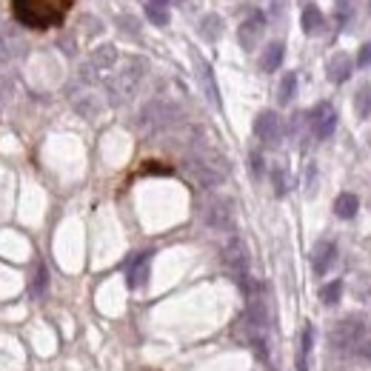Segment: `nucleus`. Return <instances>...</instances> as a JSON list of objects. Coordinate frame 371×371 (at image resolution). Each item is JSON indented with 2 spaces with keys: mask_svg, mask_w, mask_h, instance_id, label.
<instances>
[{
  "mask_svg": "<svg viewBox=\"0 0 371 371\" xmlns=\"http://www.w3.org/2000/svg\"><path fill=\"white\" fill-rule=\"evenodd\" d=\"M74 3L77 0H12V14L21 26L46 32L61 26Z\"/></svg>",
  "mask_w": 371,
  "mask_h": 371,
  "instance_id": "obj_1",
  "label": "nucleus"
},
{
  "mask_svg": "<svg viewBox=\"0 0 371 371\" xmlns=\"http://www.w3.org/2000/svg\"><path fill=\"white\" fill-rule=\"evenodd\" d=\"M143 74H146V63H143V61H138V57H134V61H129V63L123 66V72L114 74L112 81H109V97H112V103H126V100H131V94L138 92Z\"/></svg>",
  "mask_w": 371,
  "mask_h": 371,
  "instance_id": "obj_2",
  "label": "nucleus"
},
{
  "mask_svg": "<svg viewBox=\"0 0 371 371\" xmlns=\"http://www.w3.org/2000/svg\"><path fill=\"white\" fill-rule=\"evenodd\" d=\"M365 337V323L360 317H343L335 326L328 328V343L331 348H340V351H351L357 348Z\"/></svg>",
  "mask_w": 371,
  "mask_h": 371,
  "instance_id": "obj_3",
  "label": "nucleus"
},
{
  "mask_svg": "<svg viewBox=\"0 0 371 371\" xmlns=\"http://www.w3.org/2000/svg\"><path fill=\"white\" fill-rule=\"evenodd\" d=\"M306 120H308V131L315 134L317 140H328L337 129V109L323 100L306 114Z\"/></svg>",
  "mask_w": 371,
  "mask_h": 371,
  "instance_id": "obj_4",
  "label": "nucleus"
},
{
  "mask_svg": "<svg viewBox=\"0 0 371 371\" xmlns=\"http://www.w3.org/2000/svg\"><path fill=\"white\" fill-rule=\"evenodd\" d=\"M255 134H257V140L266 143L268 149L280 146V140H283V120H280V114L271 112V109L260 112L255 117Z\"/></svg>",
  "mask_w": 371,
  "mask_h": 371,
  "instance_id": "obj_5",
  "label": "nucleus"
},
{
  "mask_svg": "<svg viewBox=\"0 0 371 371\" xmlns=\"http://www.w3.org/2000/svg\"><path fill=\"white\" fill-rule=\"evenodd\" d=\"M174 120H178V109H174L171 103H149L143 112H140V126L146 131H163L166 126H171Z\"/></svg>",
  "mask_w": 371,
  "mask_h": 371,
  "instance_id": "obj_6",
  "label": "nucleus"
},
{
  "mask_svg": "<svg viewBox=\"0 0 371 371\" xmlns=\"http://www.w3.org/2000/svg\"><path fill=\"white\" fill-rule=\"evenodd\" d=\"M223 266L231 271L234 277H246L248 275V251H246V243L240 237H231L223 246Z\"/></svg>",
  "mask_w": 371,
  "mask_h": 371,
  "instance_id": "obj_7",
  "label": "nucleus"
},
{
  "mask_svg": "<svg viewBox=\"0 0 371 371\" xmlns=\"http://www.w3.org/2000/svg\"><path fill=\"white\" fill-rule=\"evenodd\" d=\"M206 223L218 231H231L234 229V206L229 198H214L206 206Z\"/></svg>",
  "mask_w": 371,
  "mask_h": 371,
  "instance_id": "obj_8",
  "label": "nucleus"
},
{
  "mask_svg": "<svg viewBox=\"0 0 371 371\" xmlns=\"http://www.w3.org/2000/svg\"><path fill=\"white\" fill-rule=\"evenodd\" d=\"M263 29H266V17H263V12L248 14L246 21L240 23V29H237V41H240V46H243L246 52L257 49L260 37H263Z\"/></svg>",
  "mask_w": 371,
  "mask_h": 371,
  "instance_id": "obj_9",
  "label": "nucleus"
},
{
  "mask_svg": "<svg viewBox=\"0 0 371 371\" xmlns=\"http://www.w3.org/2000/svg\"><path fill=\"white\" fill-rule=\"evenodd\" d=\"M335 260H337V243L320 240L311 248V268H315V275H326V271L335 266Z\"/></svg>",
  "mask_w": 371,
  "mask_h": 371,
  "instance_id": "obj_10",
  "label": "nucleus"
},
{
  "mask_svg": "<svg viewBox=\"0 0 371 371\" xmlns=\"http://www.w3.org/2000/svg\"><path fill=\"white\" fill-rule=\"evenodd\" d=\"M149 263H151V251H143V255H134L126 266V280L129 288H140L149 283Z\"/></svg>",
  "mask_w": 371,
  "mask_h": 371,
  "instance_id": "obj_11",
  "label": "nucleus"
},
{
  "mask_svg": "<svg viewBox=\"0 0 371 371\" xmlns=\"http://www.w3.org/2000/svg\"><path fill=\"white\" fill-rule=\"evenodd\" d=\"M189 171H191V178L198 180L200 186H206V189L223 183V171H220V169H214L209 160H200V158L189 160Z\"/></svg>",
  "mask_w": 371,
  "mask_h": 371,
  "instance_id": "obj_12",
  "label": "nucleus"
},
{
  "mask_svg": "<svg viewBox=\"0 0 371 371\" xmlns=\"http://www.w3.org/2000/svg\"><path fill=\"white\" fill-rule=\"evenodd\" d=\"M114 61H117V49H114V46H100V49H94L92 57H89V66L83 69V77H89V81H92V74L106 72L109 66H114Z\"/></svg>",
  "mask_w": 371,
  "mask_h": 371,
  "instance_id": "obj_13",
  "label": "nucleus"
},
{
  "mask_svg": "<svg viewBox=\"0 0 371 371\" xmlns=\"http://www.w3.org/2000/svg\"><path fill=\"white\" fill-rule=\"evenodd\" d=\"M351 69H354V63H351V57L346 52H337L331 61L326 63V74L331 83H346L351 77Z\"/></svg>",
  "mask_w": 371,
  "mask_h": 371,
  "instance_id": "obj_14",
  "label": "nucleus"
},
{
  "mask_svg": "<svg viewBox=\"0 0 371 371\" xmlns=\"http://www.w3.org/2000/svg\"><path fill=\"white\" fill-rule=\"evenodd\" d=\"M243 317L251 323V326H257L260 331L268 328V306L260 300V297H248V306L243 311Z\"/></svg>",
  "mask_w": 371,
  "mask_h": 371,
  "instance_id": "obj_15",
  "label": "nucleus"
},
{
  "mask_svg": "<svg viewBox=\"0 0 371 371\" xmlns=\"http://www.w3.org/2000/svg\"><path fill=\"white\" fill-rule=\"evenodd\" d=\"M300 26H303L306 34H320L326 29V17H323V12L315 3H306L303 6V17H300Z\"/></svg>",
  "mask_w": 371,
  "mask_h": 371,
  "instance_id": "obj_16",
  "label": "nucleus"
},
{
  "mask_svg": "<svg viewBox=\"0 0 371 371\" xmlns=\"http://www.w3.org/2000/svg\"><path fill=\"white\" fill-rule=\"evenodd\" d=\"M283 54H286V46H283L280 41L268 43V46L263 49V54H260V69H263V72H275V69H280Z\"/></svg>",
  "mask_w": 371,
  "mask_h": 371,
  "instance_id": "obj_17",
  "label": "nucleus"
},
{
  "mask_svg": "<svg viewBox=\"0 0 371 371\" xmlns=\"http://www.w3.org/2000/svg\"><path fill=\"white\" fill-rule=\"evenodd\" d=\"M198 63V74H200V83H203V89H206V94H209V100L214 103V106H220V94H218V83H214V74H211V66L206 63V61H194Z\"/></svg>",
  "mask_w": 371,
  "mask_h": 371,
  "instance_id": "obj_18",
  "label": "nucleus"
},
{
  "mask_svg": "<svg viewBox=\"0 0 371 371\" xmlns=\"http://www.w3.org/2000/svg\"><path fill=\"white\" fill-rule=\"evenodd\" d=\"M357 209H360V200H357V194H351V191H343L340 198L335 200V214H337V218H343V220L354 218Z\"/></svg>",
  "mask_w": 371,
  "mask_h": 371,
  "instance_id": "obj_19",
  "label": "nucleus"
},
{
  "mask_svg": "<svg viewBox=\"0 0 371 371\" xmlns=\"http://www.w3.org/2000/svg\"><path fill=\"white\" fill-rule=\"evenodd\" d=\"M354 112H357L360 120H368L371 117V83H363L354 92Z\"/></svg>",
  "mask_w": 371,
  "mask_h": 371,
  "instance_id": "obj_20",
  "label": "nucleus"
},
{
  "mask_svg": "<svg viewBox=\"0 0 371 371\" xmlns=\"http://www.w3.org/2000/svg\"><path fill=\"white\" fill-rule=\"evenodd\" d=\"M200 32H203V37L206 41H218L220 37V32H223V17H218V14H206L203 21H200Z\"/></svg>",
  "mask_w": 371,
  "mask_h": 371,
  "instance_id": "obj_21",
  "label": "nucleus"
},
{
  "mask_svg": "<svg viewBox=\"0 0 371 371\" xmlns=\"http://www.w3.org/2000/svg\"><path fill=\"white\" fill-rule=\"evenodd\" d=\"M295 92H297V74H295V72H286V74H283V81H280V89H277V100H280L283 106L291 103Z\"/></svg>",
  "mask_w": 371,
  "mask_h": 371,
  "instance_id": "obj_22",
  "label": "nucleus"
},
{
  "mask_svg": "<svg viewBox=\"0 0 371 371\" xmlns=\"http://www.w3.org/2000/svg\"><path fill=\"white\" fill-rule=\"evenodd\" d=\"M46 288H49V268L43 263H37L34 266V277H32V295L41 297V295H46Z\"/></svg>",
  "mask_w": 371,
  "mask_h": 371,
  "instance_id": "obj_23",
  "label": "nucleus"
},
{
  "mask_svg": "<svg viewBox=\"0 0 371 371\" xmlns=\"http://www.w3.org/2000/svg\"><path fill=\"white\" fill-rule=\"evenodd\" d=\"M146 17H149V23H154V26H166V23H169V9H166V3H158V0H151V3L146 6Z\"/></svg>",
  "mask_w": 371,
  "mask_h": 371,
  "instance_id": "obj_24",
  "label": "nucleus"
},
{
  "mask_svg": "<svg viewBox=\"0 0 371 371\" xmlns=\"http://www.w3.org/2000/svg\"><path fill=\"white\" fill-rule=\"evenodd\" d=\"M340 297H343V283H340V280H331V283H326V286L320 288V300H323L326 306H337Z\"/></svg>",
  "mask_w": 371,
  "mask_h": 371,
  "instance_id": "obj_25",
  "label": "nucleus"
},
{
  "mask_svg": "<svg viewBox=\"0 0 371 371\" xmlns=\"http://www.w3.org/2000/svg\"><path fill=\"white\" fill-rule=\"evenodd\" d=\"M311 340H315V326H306L300 335V360H297V371H306V357L311 351Z\"/></svg>",
  "mask_w": 371,
  "mask_h": 371,
  "instance_id": "obj_26",
  "label": "nucleus"
},
{
  "mask_svg": "<svg viewBox=\"0 0 371 371\" xmlns=\"http://www.w3.org/2000/svg\"><path fill=\"white\" fill-rule=\"evenodd\" d=\"M248 160H251V174H255V178L260 180V178H263V171H266L263 154H260V151H251V158H248Z\"/></svg>",
  "mask_w": 371,
  "mask_h": 371,
  "instance_id": "obj_27",
  "label": "nucleus"
},
{
  "mask_svg": "<svg viewBox=\"0 0 371 371\" xmlns=\"http://www.w3.org/2000/svg\"><path fill=\"white\" fill-rule=\"evenodd\" d=\"M351 12H354V0H337V17H340V23L348 21Z\"/></svg>",
  "mask_w": 371,
  "mask_h": 371,
  "instance_id": "obj_28",
  "label": "nucleus"
},
{
  "mask_svg": "<svg viewBox=\"0 0 371 371\" xmlns=\"http://www.w3.org/2000/svg\"><path fill=\"white\" fill-rule=\"evenodd\" d=\"M271 180H275V191H277V194H286V171H283L280 166L271 171Z\"/></svg>",
  "mask_w": 371,
  "mask_h": 371,
  "instance_id": "obj_29",
  "label": "nucleus"
},
{
  "mask_svg": "<svg viewBox=\"0 0 371 371\" xmlns=\"http://www.w3.org/2000/svg\"><path fill=\"white\" fill-rule=\"evenodd\" d=\"M357 66H360V69H365V66H371V43H365V46H360V52H357Z\"/></svg>",
  "mask_w": 371,
  "mask_h": 371,
  "instance_id": "obj_30",
  "label": "nucleus"
},
{
  "mask_svg": "<svg viewBox=\"0 0 371 371\" xmlns=\"http://www.w3.org/2000/svg\"><path fill=\"white\" fill-rule=\"evenodd\" d=\"M354 351H357V357H363L365 363H371V337L365 335V337H363V343H360Z\"/></svg>",
  "mask_w": 371,
  "mask_h": 371,
  "instance_id": "obj_31",
  "label": "nucleus"
},
{
  "mask_svg": "<svg viewBox=\"0 0 371 371\" xmlns=\"http://www.w3.org/2000/svg\"><path fill=\"white\" fill-rule=\"evenodd\" d=\"M158 3H169V0H158Z\"/></svg>",
  "mask_w": 371,
  "mask_h": 371,
  "instance_id": "obj_32",
  "label": "nucleus"
},
{
  "mask_svg": "<svg viewBox=\"0 0 371 371\" xmlns=\"http://www.w3.org/2000/svg\"><path fill=\"white\" fill-rule=\"evenodd\" d=\"M368 12H371V0H368Z\"/></svg>",
  "mask_w": 371,
  "mask_h": 371,
  "instance_id": "obj_33",
  "label": "nucleus"
},
{
  "mask_svg": "<svg viewBox=\"0 0 371 371\" xmlns=\"http://www.w3.org/2000/svg\"><path fill=\"white\" fill-rule=\"evenodd\" d=\"M0 61H3V52H0Z\"/></svg>",
  "mask_w": 371,
  "mask_h": 371,
  "instance_id": "obj_34",
  "label": "nucleus"
}]
</instances>
